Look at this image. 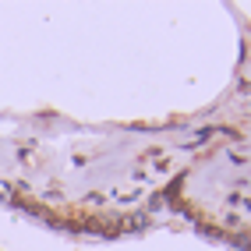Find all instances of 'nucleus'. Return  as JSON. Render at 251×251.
<instances>
[]
</instances>
